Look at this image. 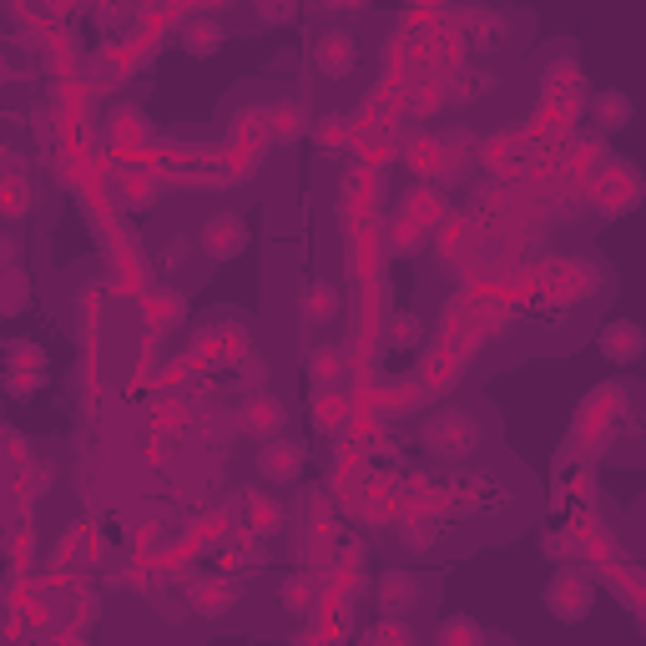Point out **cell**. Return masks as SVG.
<instances>
[{
  "label": "cell",
  "instance_id": "cell-1",
  "mask_svg": "<svg viewBox=\"0 0 646 646\" xmlns=\"http://www.w3.org/2000/svg\"><path fill=\"white\" fill-rule=\"evenodd\" d=\"M425 450L429 455H440V460H470L475 450H480V440H484V429H480V419L475 414H465V410H435L425 419Z\"/></svg>",
  "mask_w": 646,
  "mask_h": 646
},
{
  "label": "cell",
  "instance_id": "cell-2",
  "mask_svg": "<svg viewBox=\"0 0 646 646\" xmlns=\"http://www.w3.org/2000/svg\"><path fill=\"white\" fill-rule=\"evenodd\" d=\"M591 606H596V591H591V581L576 571V566H560V571L545 581V611L556 621H566V626L586 621Z\"/></svg>",
  "mask_w": 646,
  "mask_h": 646
},
{
  "label": "cell",
  "instance_id": "cell-3",
  "mask_svg": "<svg viewBox=\"0 0 646 646\" xmlns=\"http://www.w3.org/2000/svg\"><path fill=\"white\" fill-rule=\"evenodd\" d=\"M197 248H203V258H212V263H233V258H243V248H248V222L237 218V212H212V218L203 222V233H197Z\"/></svg>",
  "mask_w": 646,
  "mask_h": 646
},
{
  "label": "cell",
  "instance_id": "cell-4",
  "mask_svg": "<svg viewBox=\"0 0 646 646\" xmlns=\"http://www.w3.org/2000/svg\"><path fill=\"white\" fill-rule=\"evenodd\" d=\"M303 465H309L303 444L283 440V435H273V440L258 444V475H263L268 484H294L298 475H303Z\"/></svg>",
  "mask_w": 646,
  "mask_h": 646
},
{
  "label": "cell",
  "instance_id": "cell-5",
  "mask_svg": "<svg viewBox=\"0 0 646 646\" xmlns=\"http://www.w3.org/2000/svg\"><path fill=\"white\" fill-rule=\"evenodd\" d=\"M313 66H319L328 81H344V76H353V66H359V41H353L349 30H323L319 41H313Z\"/></svg>",
  "mask_w": 646,
  "mask_h": 646
},
{
  "label": "cell",
  "instance_id": "cell-6",
  "mask_svg": "<svg viewBox=\"0 0 646 646\" xmlns=\"http://www.w3.org/2000/svg\"><path fill=\"white\" fill-rule=\"evenodd\" d=\"M596 268L591 263H581V258H556V263H545V288L556 298H566L571 294L576 303H586L591 294H596Z\"/></svg>",
  "mask_w": 646,
  "mask_h": 646
},
{
  "label": "cell",
  "instance_id": "cell-7",
  "mask_svg": "<svg viewBox=\"0 0 646 646\" xmlns=\"http://www.w3.org/2000/svg\"><path fill=\"white\" fill-rule=\"evenodd\" d=\"M419 596H425V586H419V576L414 571H384L379 586H374V602H379L384 617H410L414 606H419Z\"/></svg>",
  "mask_w": 646,
  "mask_h": 646
},
{
  "label": "cell",
  "instance_id": "cell-8",
  "mask_svg": "<svg viewBox=\"0 0 646 646\" xmlns=\"http://www.w3.org/2000/svg\"><path fill=\"white\" fill-rule=\"evenodd\" d=\"M596 349L606 353V364H636L646 353V328L632 319H617V323H606L602 334H596Z\"/></svg>",
  "mask_w": 646,
  "mask_h": 646
},
{
  "label": "cell",
  "instance_id": "cell-9",
  "mask_svg": "<svg viewBox=\"0 0 646 646\" xmlns=\"http://www.w3.org/2000/svg\"><path fill=\"white\" fill-rule=\"evenodd\" d=\"M460 30H465V41H470L475 51H500L505 36H511V21L500 11H490V5H475V11L460 15Z\"/></svg>",
  "mask_w": 646,
  "mask_h": 646
},
{
  "label": "cell",
  "instance_id": "cell-10",
  "mask_svg": "<svg viewBox=\"0 0 646 646\" xmlns=\"http://www.w3.org/2000/svg\"><path fill=\"white\" fill-rule=\"evenodd\" d=\"M283 404L273 395H253L248 404H243V414H237V425H243V435H253V440L263 444V440H273V435H283Z\"/></svg>",
  "mask_w": 646,
  "mask_h": 646
},
{
  "label": "cell",
  "instance_id": "cell-11",
  "mask_svg": "<svg viewBox=\"0 0 646 646\" xmlns=\"http://www.w3.org/2000/svg\"><path fill=\"white\" fill-rule=\"evenodd\" d=\"M636 117V106H632V96L626 91H617V87H606V91H591V121H596V132H621L626 121Z\"/></svg>",
  "mask_w": 646,
  "mask_h": 646
},
{
  "label": "cell",
  "instance_id": "cell-12",
  "mask_svg": "<svg viewBox=\"0 0 646 646\" xmlns=\"http://www.w3.org/2000/svg\"><path fill=\"white\" fill-rule=\"evenodd\" d=\"M263 132L273 137V142H298V137L309 132V112L298 102H273L263 106Z\"/></svg>",
  "mask_w": 646,
  "mask_h": 646
},
{
  "label": "cell",
  "instance_id": "cell-13",
  "mask_svg": "<svg viewBox=\"0 0 646 646\" xmlns=\"http://www.w3.org/2000/svg\"><path fill=\"white\" fill-rule=\"evenodd\" d=\"M237 602V581H222V576H203L192 586V611L197 617H222L228 606Z\"/></svg>",
  "mask_w": 646,
  "mask_h": 646
},
{
  "label": "cell",
  "instance_id": "cell-14",
  "mask_svg": "<svg viewBox=\"0 0 646 646\" xmlns=\"http://www.w3.org/2000/svg\"><path fill=\"white\" fill-rule=\"evenodd\" d=\"M545 96H556V102H581L586 96V76H581V66L576 61H551V72H545Z\"/></svg>",
  "mask_w": 646,
  "mask_h": 646
},
{
  "label": "cell",
  "instance_id": "cell-15",
  "mask_svg": "<svg viewBox=\"0 0 646 646\" xmlns=\"http://www.w3.org/2000/svg\"><path fill=\"white\" fill-rule=\"evenodd\" d=\"M222 46H228V30H222L218 21H188V26H182V51H188V56L212 61Z\"/></svg>",
  "mask_w": 646,
  "mask_h": 646
},
{
  "label": "cell",
  "instance_id": "cell-16",
  "mask_svg": "<svg viewBox=\"0 0 646 646\" xmlns=\"http://www.w3.org/2000/svg\"><path fill=\"white\" fill-rule=\"evenodd\" d=\"M338 309H344V298H338L334 283H309V288H303V298H298V313H303V323H334Z\"/></svg>",
  "mask_w": 646,
  "mask_h": 646
},
{
  "label": "cell",
  "instance_id": "cell-17",
  "mask_svg": "<svg viewBox=\"0 0 646 646\" xmlns=\"http://www.w3.org/2000/svg\"><path fill=\"white\" fill-rule=\"evenodd\" d=\"M490 87H495V76L480 72V66H465V72L455 76V87H450V102H455V106H470V102H480Z\"/></svg>",
  "mask_w": 646,
  "mask_h": 646
},
{
  "label": "cell",
  "instance_id": "cell-18",
  "mask_svg": "<svg viewBox=\"0 0 646 646\" xmlns=\"http://www.w3.org/2000/svg\"><path fill=\"white\" fill-rule=\"evenodd\" d=\"M349 425V404L338 395H319L313 399V429H323V435H338V429Z\"/></svg>",
  "mask_w": 646,
  "mask_h": 646
},
{
  "label": "cell",
  "instance_id": "cell-19",
  "mask_svg": "<svg viewBox=\"0 0 646 646\" xmlns=\"http://www.w3.org/2000/svg\"><path fill=\"white\" fill-rule=\"evenodd\" d=\"M313 576H288L279 586V602H283V611H294V617H303V611H313Z\"/></svg>",
  "mask_w": 646,
  "mask_h": 646
},
{
  "label": "cell",
  "instance_id": "cell-20",
  "mask_svg": "<svg viewBox=\"0 0 646 646\" xmlns=\"http://www.w3.org/2000/svg\"><path fill=\"white\" fill-rule=\"evenodd\" d=\"M419 338H425V323H419V313L399 309L395 319H389V349H419Z\"/></svg>",
  "mask_w": 646,
  "mask_h": 646
},
{
  "label": "cell",
  "instance_id": "cell-21",
  "mask_svg": "<svg viewBox=\"0 0 646 646\" xmlns=\"http://www.w3.org/2000/svg\"><path fill=\"white\" fill-rule=\"evenodd\" d=\"M389 248H395V253H419V248H425V222L404 212V218L389 228Z\"/></svg>",
  "mask_w": 646,
  "mask_h": 646
},
{
  "label": "cell",
  "instance_id": "cell-22",
  "mask_svg": "<svg viewBox=\"0 0 646 646\" xmlns=\"http://www.w3.org/2000/svg\"><path fill=\"white\" fill-rule=\"evenodd\" d=\"M338 369H344V353H338L334 344H313V349H309V374H313V384L338 379Z\"/></svg>",
  "mask_w": 646,
  "mask_h": 646
},
{
  "label": "cell",
  "instance_id": "cell-23",
  "mask_svg": "<svg viewBox=\"0 0 646 646\" xmlns=\"http://www.w3.org/2000/svg\"><path fill=\"white\" fill-rule=\"evenodd\" d=\"M26 298H30L26 273H21V268H11V273H5V303H0V313H5V319H15V313L26 309Z\"/></svg>",
  "mask_w": 646,
  "mask_h": 646
},
{
  "label": "cell",
  "instance_id": "cell-24",
  "mask_svg": "<svg viewBox=\"0 0 646 646\" xmlns=\"http://www.w3.org/2000/svg\"><path fill=\"white\" fill-rule=\"evenodd\" d=\"M364 642H404V646H410L414 642V626L404 617H384L379 626H369V632H364Z\"/></svg>",
  "mask_w": 646,
  "mask_h": 646
},
{
  "label": "cell",
  "instance_id": "cell-25",
  "mask_svg": "<svg viewBox=\"0 0 646 646\" xmlns=\"http://www.w3.org/2000/svg\"><path fill=\"white\" fill-rule=\"evenodd\" d=\"M283 526V511L268 505V500H253V535H273Z\"/></svg>",
  "mask_w": 646,
  "mask_h": 646
},
{
  "label": "cell",
  "instance_id": "cell-26",
  "mask_svg": "<svg viewBox=\"0 0 646 646\" xmlns=\"http://www.w3.org/2000/svg\"><path fill=\"white\" fill-rule=\"evenodd\" d=\"M425 379L429 384H455L460 379V364L450 359V353H435V359H429V369H425Z\"/></svg>",
  "mask_w": 646,
  "mask_h": 646
},
{
  "label": "cell",
  "instance_id": "cell-27",
  "mask_svg": "<svg viewBox=\"0 0 646 646\" xmlns=\"http://www.w3.org/2000/svg\"><path fill=\"white\" fill-rule=\"evenodd\" d=\"M435 535H440V526H435V520H414V526L404 530V545H410V551H429V545H435Z\"/></svg>",
  "mask_w": 646,
  "mask_h": 646
},
{
  "label": "cell",
  "instance_id": "cell-28",
  "mask_svg": "<svg viewBox=\"0 0 646 646\" xmlns=\"http://www.w3.org/2000/svg\"><path fill=\"white\" fill-rule=\"evenodd\" d=\"M96 15H102V26H106V30H117L121 21L132 15V5H127V0H102V5H96Z\"/></svg>",
  "mask_w": 646,
  "mask_h": 646
},
{
  "label": "cell",
  "instance_id": "cell-29",
  "mask_svg": "<svg viewBox=\"0 0 646 646\" xmlns=\"http://www.w3.org/2000/svg\"><path fill=\"white\" fill-rule=\"evenodd\" d=\"M30 207V192H26V182H21V177H15L11 188H5V212H11V218H21V212H26Z\"/></svg>",
  "mask_w": 646,
  "mask_h": 646
},
{
  "label": "cell",
  "instance_id": "cell-30",
  "mask_svg": "<svg viewBox=\"0 0 646 646\" xmlns=\"http://www.w3.org/2000/svg\"><path fill=\"white\" fill-rule=\"evenodd\" d=\"M455 636H465V642H480V626L465 617H455L450 626H440V642H455Z\"/></svg>",
  "mask_w": 646,
  "mask_h": 646
},
{
  "label": "cell",
  "instance_id": "cell-31",
  "mask_svg": "<svg viewBox=\"0 0 646 646\" xmlns=\"http://www.w3.org/2000/svg\"><path fill=\"white\" fill-rule=\"evenodd\" d=\"M258 11H263L268 26H279V21H288V15H294V0H263Z\"/></svg>",
  "mask_w": 646,
  "mask_h": 646
},
{
  "label": "cell",
  "instance_id": "cell-32",
  "mask_svg": "<svg viewBox=\"0 0 646 646\" xmlns=\"http://www.w3.org/2000/svg\"><path fill=\"white\" fill-rule=\"evenodd\" d=\"M541 551H545L551 560H560V566H566V556H571V541H566V535H545Z\"/></svg>",
  "mask_w": 646,
  "mask_h": 646
},
{
  "label": "cell",
  "instance_id": "cell-33",
  "mask_svg": "<svg viewBox=\"0 0 646 646\" xmlns=\"http://www.w3.org/2000/svg\"><path fill=\"white\" fill-rule=\"evenodd\" d=\"M237 374H243V384H263V359H258V353H248Z\"/></svg>",
  "mask_w": 646,
  "mask_h": 646
},
{
  "label": "cell",
  "instance_id": "cell-34",
  "mask_svg": "<svg viewBox=\"0 0 646 646\" xmlns=\"http://www.w3.org/2000/svg\"><path fill=\"white\" fill-rule=\"evenodd\" d=\"M344 117H334V127H319V147L328 142V147H344V127H338Z\"/></svg>",
  "mask_w": 646,
  "mask_h": 646
},
{
  "label": "cell",
  "instance_id": "cell-35",
  "mask_svg": "<svg viewBox=\"0 0 646 646\" xmlns=\"http://www.w3.org/2000/svg\"><path fill=\"white\" fill-rule=\"evenodd\" d=\"M323 11H364L369 0H319Z\"/></svg>",
  "mask_w": 646,
  "mask_h": 646
},
{
  "label": "cell",
  "instance_id": "cell-36",
  "mask_svg": "<svg viewBox=\"0 0 646 646\" xmlns=\"http://www.w3.org/2000/svg\"><path fill=\"white\" fill-rule=\"evenodd\" d=\"M309 515H313V520H323V526H328V515H334V505H328V500H319V495H313V500H309Z\"/></svg>",
  "mask_w": 646,
  "mask_h": 646
}]
</instances>
